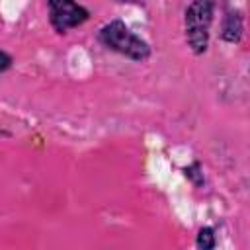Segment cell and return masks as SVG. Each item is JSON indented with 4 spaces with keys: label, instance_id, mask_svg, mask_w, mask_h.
<instances>
[{
    "label": "cell",
    "instance_id": "obj_1",
    "mask_svg": "<svg viewBox=\"0 0 250 250\" xmlns=\"http://www.w3.org/2000/svg\"><path fill=\"white\" fill-rule=\"evenodd\" d=\"M98 41L105 49H109L117 55H123L135 62H145L152 55L150 45L141 35L131 31L129 25L119 18L102 25V29L98 31Z\"/></svg>",
    "mask_w": 250,
    "mask_h": 250
},
{
    "label": "cell",
    "instance_id": "obj_5",
    "mask_svg": "<svg viewBox=\"0 0 250 250\" xmlns=\"http://www.w3.org/2000/svg\"><path fill=\"white\" fill-rule=\"evenodd\" d=\"M217 246V234L213 227H201L195 236V248L197 250H215Z\"/></svg>",
    "mask_w": 250,
    "mask_h": 250
},
{
    "label": "cell",
    "instance_id": "obj_4",
    "mask_svg": "<svg viewBox=\"0 0 250 250\" xmlns=\"http://www.w3.org/2000/svg\"><path fill=\"white\" fill-rule=\"evenodd\" d=\"M221 39L225 43H240L244 35V18L242 12L234 8H227L223 21H221Z\"/></svg>",
    "mask_w": 250,
    "mask_h": 250
},
{
    "label": "cell",
    "instance_id": "obj_2",
    "mask_svg": "<svg viewBox=\"0 0 250 250\" xmlns=\"http://www.w3.org/2000/svg\"><path fill=\"white\" fill-rule=\"evenodd\" d=\"M215 2L197 0L191 2L184 12V35L193 55H203L209 47V33L215 18Z\"/></svg>",
    "mask_w": 250,
    "mask_h": 250
},
{
    "label": "cell",
    "instance_id": "obj_3",
    "mask_svg": "<svg viewBox=\"0 0 250 250\" xmlns=\"http://www.w3.org/2000/svg\"><path fill=\"white\" fill-rule=\"evenodd\" d=\"M47 10H49V23L59 35H64L70 29L90 20V10L86 6L68 0H49Z\"/></svg>",
    "mask_w": 250,
    "mask_h": 250
},
{
    "label": "cell",
    "instance_id": "obj_7",
    "mask_svg": "<svg viewBox=\"0 0 250 250\" xmlns=\"http://www.w3.org/2000/svg\"><path fill=\"white\" fill-rule=\"evenodd\" d=\"M12 62H14L12 55L0 49V74H2V72H6V70H10V68H12Z\"/></svg>",
    "mask_w": 250,
    "mask_h": 250
},
{
    "label": "cell",
    "instance_id": "obj_6",
    "mask_svg": "<svg viewBox=\"0 0 250 250\" xmlns=\"http://www.w3.org/2000/svg\"><path fill=\"white\" fill-rule=\"evenodd\" d=\"M184 174H186L195 186H201V182H203V172H201V164H199V162H193L191 166H186V168H184Z\"/></svg>",
    "mask_w": 250,
    "mask_h": 250
}]
</instances>
